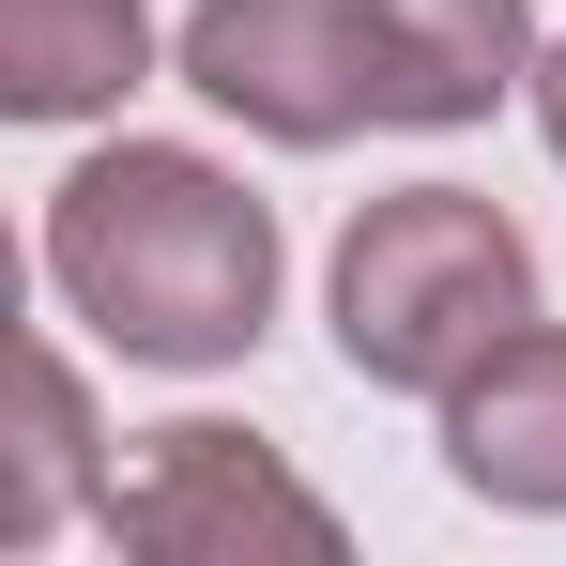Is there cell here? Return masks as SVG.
Returning <instances> with one entry per match:
<instances>
[{
    "instance_id": "obj_1",
    "label": "cell",
    "mask_w": 566,
    "mask_h": 566,
    "mask_svg": "<svg viewBox=\"0 0 566 566\" xmlns=\"http://www.w3.org/2000/svg\"><path fill=\"white\" fill-rule=\"evenodd\" d=\"M46 291L62 322L123 353V368H245L276 337V291H291V245H276V199L245 169H214L185 138H107L46 185Z\"/></svg>"
},
{
    "instance_id": "obj_2",
    "label": "cell",
    "mask_w": 566,
    "mask_h": 566,
    "mask_svg": "<svg viewBox=\"0 0 566 566\" xmlns=\"http://www.w3.org/2000/svg\"><path fill=\"white\" fill-rule=\"evenodd\" d=\"M322 322H337V368H353V382H382V398H444V382H474L521 322H552V306H536V245H521L505 199L398 185V199H368V214L337 230Z\"/></svg>"
},
{
    "instance_id": "obj_3",
    "label": "cell",
    "mask_w": 566,
    "mask_h": 566,
    "mask_svg": "<svg viewBox=\"0 0 566 566\" xmlns=\"http://www.w3.org/2000/svg\"><path fill=\"white\" fill-rule=\"evenodd\" d=\"M185 93L276 154H337L382 123V0H185Z\"/></svg>"
},
{
    "instance_id": "obj_4",
    "label": "cell",
    "mask_w": 566,
    "mask_h": 566,
    "mask_svg": "<svg viewBox=\"0 0 566 566\" xmlns=\"http://www.w3.org/2000/svg\"><path fill=\"white\" fill-rule=\"evenodd\" d=\"M107 552H154V566H245V552H337V505L230 413H169L107 460Z\"/></svg>"
},
{
    "instance_id": "obj_5",
    "label": "cell",
    "mask_w": 566,
    "mask_h": 566,
    "mask_svg": "<svg viewBox=\"0 0 566 566\" xmlns=\"http://www.w3.org/2000/svg\"><path fill=\"white\" fill-rule=\"evenodd\" d=\"M444 413V474L505 521H566V322H521L474 382L429 398Z\"/></svg>"
},
{
    "instance_id": "obj_6",
    "label": "cell",
    "mask_w": 566,
    "mask_h": 566,
    "mask_svg": "<svg viewBox=\"0 0 566 566\" xmlns=\"http://www.w3.org/2000/svg\"><path fill=\"white\" fill-rule=\"evenodd\" d=\"M552 31L536 0H382V123L398 138H460L505 93H536Z\"/></svg>"
},
{
    "instance_id": "obj_7",
    "label": "cell",
    "mask_w": 566,
    "mask_h": 566,
    "mask_svg": "<svg viewBox=\"0 0 566 566\" xmlns=\"http://www.w3.org/2000/svg\"><path fill=\"white\" fill-rule=\"evenodd\" d=\"M154 77L138 0H0V123H107Z\"/></svg>"
},
{
    "instance_id": "obj_8",
    "label": "cell",
    "mask_w": 566,
    "mask_h": 566,
    "mask_svg": "<svg viewBox=\"0 0 566 566\" xmlns=\"http://www.w3.org/2000/svg\"><path fill=\"white\" fill-rule=\"evenodd\" d=\"M77 505H107V429H93V382L62 337L15 353V460H0V552H46Z\"/></svg>"
},
{
    "instance_id": "obj_9",
    "label": "cell",
    "mask_w": 566,
    "mask_h": 566,
    "mask_svg": "<svg viewBox=\"0 0 566 566\" xmlns=\"http://www.w3.org/2000/svg\"><path fill=\"white\" fill-rule=\"evenodd\" d=\"M521 107H536V138H552V169H566V31H552V62H536V93H521Z\"/></svg>"
}]
</instances>
